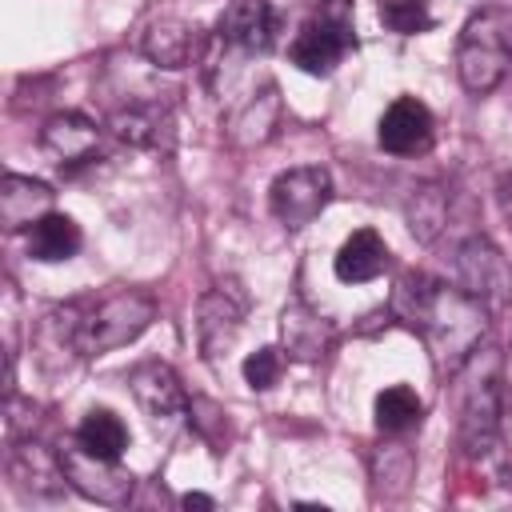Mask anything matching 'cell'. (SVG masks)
I'll use <instances>...</instances> for the list:
<instances>
[{
	"label": "cell",
	"instance_id": "cell-1",
	"mask_svg": "<svg viewBox=\"0 0 512 512\" xmlns=\"http://www.w3.org/2000/svg\"><path fill=\"white\" fill-rule=\"evenodd\" d=\"M392 312L420 332L440 376H456L472 356L488 328V308L468 296L460 284L432 280L424 272H404L392 296Z\"/></svg>",
	"mask_w": 512,
	"mask_h": 512
},
{
	"label": "cell",
	"instance_id": "cell-2",
	"mask_svg": "<svg viewBox=\"0 0 512 512\" xmlns=\"http://www.w3.org/2000/svg\"><path fill=\"white\" fill-rule=\"evenodd\" d=\"M512 68V4H484L468 16L456 44L460 84L476 96L492 92Z\"/></svg>",
	"mask_w": 512,
	"mask_h": 512
},
{
	"label": "cell",
	"instance_id": "cell-3",
	"mask_svg": "<svg viewBox=\"0 0 512 512\" xmlns=\"http://www.w3.org/2000/svg\"><path fill=\"white\" fill-rule=\"evenodd\" d=\"M156 320V300L140 288H116L96 304H80L76 312V352L104 356L112 348L132 344Z\"/></svg>",
	"mask_w": 512,
	"mask_h": 512
},
{
	"label": "cell",
	"instance_id": "cell-4",
	"mask_svg": "<svg viewBox=\"0 0 512 512\" xmlns=\"http://www.w3.org/2000/svg\"><path fill=\"white\" fill-rule=\"evenodd\" d=\"M356 48V32H352V4L348 0H320L316 12L300 24L288 56L300 72L308 76H328L336 72V64Z\"/></svg>",
	"mask_w": 512,
	"mask_h": 512
},
{
	"label": "cell",
	"instance_id": "cell-5",
	"mask_svg": "<svg viewBox=\"0 0 512 512\" xmlns=\"http://www.w3.org/2000/svg\"><path fill=\"white\" fill-rule=\"evenodd\" d=\"M328 200H332V176H328V168H320V164L288 168V172H280V176L272 180V188H268V208H272V216H276L288 232L312 224V220L328 208Z\"/></svg>",
	"mask_w": 512,
	"mask_h": 512
},
{
	"label": "cell",
	"instance_id": "cell-6",
	"mask_svg": "<svg viewBox=\"0 0 512 512\" xmlns=\"http://www.w3.org/2000/svg\"><path fill=\"white\" fill-rule=\"evenodd\" d=\"M456 280L468 296H476L484 308H496L512 296V268L504 260V252L484 240V236H472L460 244L456 252Z\"/></svg>",
	"mask_w": 512,
	"mask_h": 512
},
{
	"label": "cell",
	"instance_id": "cell-7",
	"mask_svg": "<svg viewBox=\"0 0 512 512\" xmlns=\"http://www.w3.org/2000/svg\"><path fill=\"white\" fill-rule=\"evenodd\" d=\"M496 432H500V376H496V356L488 364L484 376H476L464 388V404H460V448L472 456H484L496 448Z\"/></svg>",
	"mask_w": 512,
	"mask_h": 512
},
{
	"label": "cell",
	"instance_id": "cell-8",
	"mask_svg": "<svg viewBox=\"0 0 512 512\" xmlns=\"http://www.w3.org/2000/svg\"><path fill=\"white\" fill-rule=\"evenodd\" d=\"M64 460V476H68V488H76L80 496L96 500V504H108V508H120L132 500V476L116 468V460H100L92 452H84L76 440L72 448L60 452Z\"/></svg>",
	"mask_w": 512,
	"mask_h": 512
},
{
	"label": "cell",
	"instance_id": "cell-9",
	"mask_svg": "<svg viewBox=\"0 0 512 512\" xmlns=\"http://www.w3.org/2000/svg\"><path fill=\"white\" fill-rule=\"evenodd\" d=\"M432 136H436V120H432L428 104L416 96H396L384 108L380 132H376L380 148L392 156H420L432 148Z\"/></svg>",
	"mask_w": 512,
	"mask_h": 512
},
{
	"label": "cell",
	"instance_id": "cell-10",
	"mask_svg": "<svg viewBox=\"0 0 512 512\" xmlns=\"http://www.w3.org/2000/svg\"><path fill=\"white\" fill-rule=\"evenodd\" d=\"M40 148L60 164L64 176H72V172H80L84 164L96 160L100 128H96L84 112H56V116L40 128Z\"/></svg>",
	"mask_w": 512,
	"mask_h": 512
},
{
	"label": "cell",
	"instance_id": "cell-11",
	"mask_svg": "<svg viewBox=\"0 0 512 512\" xmlns=\"http://www.w3.org/2000/svg\"><path fill=\"white\" fill-rule=\"evenodd\" d=\"M280 32V12L268 0H232L216 20V40L240 52H268Z\"/></svg>",
	"mask_w": 512,
	"mask_h": 512
},
{
	"label": "cell",
	"instance_id": "cell-12",
	"mask_svg": "<svg viewBox=\"0 0 512 512\" xmlns=\"http://www.w3.org/2000/svg\"><path fill=\"white\" fill-rule=\"evenodd\" d=\"M244 324V296L236 292V284H216L200 296L196 308V332H200V352L204 360H216L240 332Z\"/></svg>",
	"mask_w": 512,
	"mask_h": 512
},
{
	"label": "cell",
	"instance_id": "cell-13",
	"mask_svg": "<svg viewBox=\"0 0 512 512\" xmlns=\"http://www.w3.org/2000/svg\"><path fill=\"white\" fill-rule=\"evenodd\" d=\"M8 476L28 496H60L68 488L64 460L40 440H16L8 448Z\"/></svg>",
	"mask_w": 512,
	"mask_h": 512
},
{
	"label": "cell",
	"instance_id": "cell-14",
	"mask_svg": "<svg viewBox=\"0 0 512 512\" xmlns=\"http://www.w3.org/2000/svg\"><path fill=\"white\" fill-rule=\"evenodd\" d=\"M128 388L136 396V404L152 416V420H176L188 412V396L180 376L164 364V360H144L128 372Z\"/></svg>",
	"mask_w": 512,
	"mask_h": 512
},
{
	"label": "cell",
	"instance_id": "cell-15",
	"mask_svg": "<svg viewBox=\"0 0 512 512\" xmlns=\"http://www.w3.org/2000/svg\"><path fill=\"white\" fill-rule=\"evenodd\" d=\"M280 336H284V352H288L292 360L312 364V360H320V356L332 348L336 328H332V320H324L320 312H312V308L296 296V300H288L284 312H280Z\"/></svg>",
	"mask_w": 512,
	"mask_h": 512
},
{
	"label": "cell",
	"instance_id": "cell-16",
	"mask_svg": "<svg viewBox=\"0 0 512 512\" xmlns=\"http://www.w3.org/2000/svg\"><path fill=\"white\" fill-rule=\"evenodd\" d=\"M140 52L160 68H184L200 56V32L184 20H176V16H160L144 28Z\"/></svg>",
	"mask_w": 512,
	"mask_h": 512
},
{
	"label": "cell",
	"instance_id": "cell-17",
	"mask_svg": "<svg viewBox=\"0 0 512 512\" xmlns=\"http://www.w3.org/2000/svg\"><path fill=\"white\" fill-rule=\"evenodd\" d=\"M48 212H52V188L44 180H32V176H20V172H8L4 176V188H0V224L8 232L32 228Z\"/></svg>",
	"mask_w": 512,
	"mask_h": 512
},
{
	"label": "cell",
	"instance_id": "cell-18",
	"mask_svg": "<svg viewBox=\"0 0 512 512\" xmlns=\"http://www.w3.org/2000/svg\"><path fill=\"white\" fill-rule=\"evenodd\" d=\"M332 268H336V276H340L344 284H368V280H376V276L388 268V244L380 240L376 228H356V232L340 244Z\"/></svg>",
	"mask_w": 512,
	"mask_h": 512
},
{
	"label": "cell",
	"instance_id": "cell-19",
	"mask_svg": "<svg viewBox=\"0 0 512 512\" xmlns=\"http://www.w3.org/2000/svg\"><path fill=\"white\" fill-rule=\"evenodd\" d=\"M108 124H112V132H116L124 144H132V148H160V144H168V136H172V116H168V108L156 104V100L128 104V108H120Z\"/></svg>",
	"mask_w": 512,
	"mask_h": 512
},
{
	"label": "cell",
	"instance_id": "cell-20",
	"mask_svg": "<svg viewBox=\"0 0 512 512\" xmlns=\"http://www.w3.org/2000/svg\"><path fill=\"white\" fill-rule=\"evenodd\" d=\"M84 244V232L72 216L64 212H48L40 216L32 228H28V256L40 260V264H60V260H72Z\"/></svg>",
	"mask_w": 512,
	"mask_h": 512
},
{
	"label": "cell",
	"instance_id": "cell-21",
	"mask_svg": "<svg viewBox=\"0 0 512 512\" xmlns=\"http://www.w3.org/2000/svg\"><path fill=\"white\" fill-rule=\"evenodd\" d=\"M280 112H284V104H280V88H276V84H268L260 96H252V100H248V104H244V108L232 116L228 136H232L236 144H244V148L264 144V140L276 132Z\"/></svg>",
	"mask_w": 512,
	"mask_h": 512
},
{
	"label": "cell",
	"instance_id": "cell-22",
	"mask_svg": "<svg viewBox=\"0 0 512 512\" xmlns=\"http://www.w3.org/2000/svg\"><path fill=\"white\" fill-rule=\"evenodd\" d=\"M76 444L100 460H120L128 448V428L112 408H92L76 428Z\"/></svg>",
	"mask_w": 512,
	"mask_h": 512
},
{
	"label": "cell",
	"instance_id": "cell-23",
	"mask_svg": "<svg viewBox=\"0 0 512 512\" xmlns=\"http://www.w3.org/2000/svg\"><path fill=\"white\" fill-rule=\"evenodd\" d=\"M420 416H424V404L408 384H392L376 396V428L388 432V436H400V432L416 428Z\"/></svg>",
	"mask_w": 512,
	"mask_h": 512
},
{
	"label": "cell",
	"instance_id": "cell-24",
	"mask_svg": "<svg viewBox=\"0 0 512 512\" xmlns=\"http://www.w3.org/2000/svg\"><path fill=\"white\" fill-rule=\"evenodd\" d=\"M444 220H448V196L436 184L412 188V200H408V228H412V236L432 244L436 232L444 228Z\"/></svg>",
	"mask_w": 512,
	"mask_h": 512
},
{
	"label": "cell",
	"instance_id": "cell-25",
	"mask_svg": "<svg viewBox=\"0 0 512 512\" xmlns=\"http://www.w3.org/2000/svg\"><path fill=\"white\" fill-rule=\"evenodd\" d=\"M380 20L396 36H420L432 28L428 0H380Z\"/></svg>",
	"mask_w": 512,
	"mask_h": 512
},
{
	"label": "cell",
	"instance_id": "cell-26",
	"mask_svg": "<svg viewBox=\"0 0 512 512\" xmlns=\"http://www.w3.org/2000/svg\"><path fill=\"white\" fill-rule=\"evenodd\" d=\"M280 372H284V352H280V348H256V352L244 360V380H248V388H256V392H268V388L280 380Z\"/></svg>",
	"mask_w": 512,
	"mask_h": 512
},
{
	"label": "cell",
	"instance_id": "cell-27",
	"mask_svg": "<svg viewBox=\"0 0 512 512\" xmlns=\"http://www.w3.org/2000/svg\"><path fill=\"white\" fill-rule=\"evenodd\" d=\"M500 208H504V216H508V224H512V176L500 180Z\"/></svg>",
	"mask_w": 512,
	"mask_h": 512
},
{
	"label": "cell",
	"instance_id": "cell-28",
	"mask_svg": "<svg viewBox=\"0 0 512 512\" xmlns=\"http://www.w3.org/2000/svg\"><path fill=\"white\" fill-rule=\"evenodd\" d=\"M184 508H212V496H200V492H188L184 500H180Z\"/></svg>",
	"mask_w": 512,
	"mask_h": 512
}]
</instances>
